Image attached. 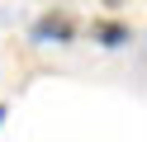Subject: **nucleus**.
<instances>
[{
	"mask_svg": "<svg viewBox=\"0 0 147 142\" xmlns=\"http://www.w3.org/2000/svg\"><path fill=\"white\" fill-rule=\"evenodd\" d=\"M105 9H123V0H105Z\"/></svg>",
	"mask_w": 147,
	"mask_h": 142,
	"instance_id": "4",
	"label": "nucleus"
},
{
	"mask_svg": "<svg viewBox=\"0 0 147 142\" xmlns=\"http://www.w3.org/2000/svg\"><path fill=\"white\" fill-rule=\"evenodd\" d=\"M5 118H10V104H5V100H0V123H5Z\"/></svg>",
	"mask_w": 147,
	"mask_h": 142,
	"instance_id": "3",
	"label": "nucleus"
},
{
	"mask_svg": "<svg viewBox=\"0 0 147 142\" xmlns=\"http://www.w3.org/2000/svg\"><path fill=\"white\" fill-rule=\"evenodd\" d=\"M90 38H95L100 47H109V52H119V47H128L138 33H133V24H123V19L109 14V19H90Z\"/></svg>",
	"mask_w": 147,
	"mask_h": 142,
	"instance_id": "2",
	"label": "nucleus"
},
{
	"mask_svg": "<svg viewBox=\"0 0 147 142\" xmlns=\"http://www.w3.org/2000/svg\"><path fill=\"white\" fill-rule=\"evenodd\" d=\"M76 33H81V24L71 19V9H43V14L29 24V38H33V43L67 47V43H76Z\"/></svg>",
	"mask_w": 147,
	"mask_h": 142,
	"instance_id": "1",
	"label": "nucleus"
}]
</instances>
